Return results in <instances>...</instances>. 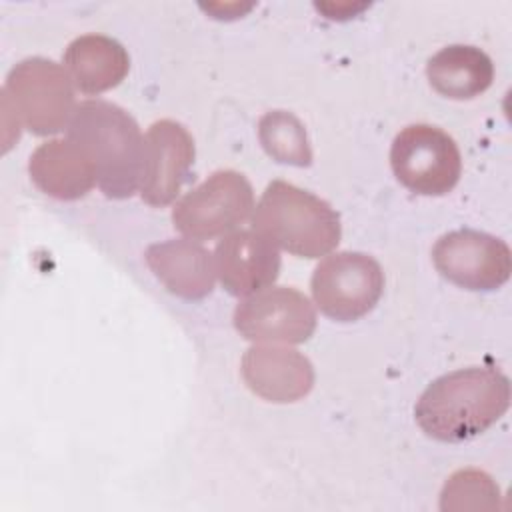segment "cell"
I'll return each instance as SVG.
<instances>
[{
  "instance_id": "1",
  "label": "cell",
  "mask_w": 512,
  "mask_h": 512,
  "mask_svg": "<svg viewBox=\"0 0 512 512\" xmlns=\"http://www.w3.org/2000/svg\"><path fill=\"white\" fill-rule=\"evenodd\" d=\"M510 406V380L496 366H470L436 378L420 394L414 416L440 442H464L496 424Z\"/></svg>"
},
{
  "instance_id": "2",
  "label": "cell",
  "mask_w": 512,
  "mask_h": 512,
  "mask_svg": "<svg viewBox=\"0 0 512 512\" xmlns=\"http://www.w3.org/2000/svg\"><path fill=\"white\" fill-rule=\"evenodd\" d=\"M66 132L92 158L104 196L122 200L138 190L144 138L124 108L106 100H84L76 104Z\"/></svg>"
},
{
  "instance_id": "3",
  "label": "cell",
  "mask_w": 512,
  "mask_h": 512,
  "mask_svg": "<svg viewBox=\"0 0 512 512\" xmlns=\"http://www.w3.org/2000/svg\"><path fill=\"white\" fill-rule=\"evenodd\" d=\"M252 230L300 258L326 256L342 236L340 216L326 200L284 180H272L262 192Z\"/></svg>"
},
{
  "instance_id": "4",
  "label": "cell",
  "mask_w": 512,
  "mask_h": 512,
  "mask_svg": "<svg viewBox=\"0 0 512 512\" xmlns=\"http://www.w3.org/2000/svg\"><path fill=\"white\" fill-rule=\"evenodd\" d=\"M0 94L2 112L12 114L16 124L36 136L68 128L76 110L74 84L66 68L42 56L12 66Z\"/></svg>"
},
{
  "instance_id": "5",
  "label": "cell",
  "mask_w": 512,
  "mask_h": 512,
  "mask_svg": "<svg viewBox=\"0 0 512 512\" xmlns=\"http://www.w3.org/2000/svg\"><path fill=\"white\" fill-rule=\"evenodd\" d=\"M254 212V190L236 170H216L172 208V224L186 238L204 242L234 232Z\"/></svg>"
},
{
  "instance_id": "6",
  "label": "cell",
  "mask_w": 512,
  "mask_h": 512,
  "mask_svg": "<svg viewBox=\"0 0 512 512\" xmlns=\"http://www.w3.org/2000/svg\"><path fill=\"white\" fill-rule=\"evenodd\" d=\"M390 166L404 188L422 196L448 194L462 174L454 138L430 124H410L396 134Z\"/></svg>"
},
{
  "instance_id": "7",
  "label": "cell",
  "mask_w": 512,
  "mask_h": 512,
  "mask_svg": "<svg viewBox=\"0 0 512 512\" xmlns=\"http://www.w3.org/2000/svg\"><path fill=\"white\" fill-rule=\"evenodd\" d=\"M310 290L322 314L336 322H354L378 304L384 272L368 254L336 252L314 268Z\"/></svg>"
},
{
  "instance_id": "8",
  "label": "cell",
  "mask_w": 512,
  "mask_h": 512,
  "mask_svg": "<svg viewBox=\"0 0 512 512\" xmlns=\"http://www.w3.org/2000/svg\"><path fill=\"white\" fill-rule=\"evenodd\" d=\"M436 270L456 286L474 292L500 288L512 272L508 244L480 230H454L440 236L432 248Z\"/></svg>"
},
{
  "instance_id": "9",
  "label": "cell",
  "mask_w": 512,
  "mask_h": 512,
  "mask_svg": "<svg viewBox=\"0 0 512 512\" xmlns=\"http://www.w3.org/2000/svg\"><path fill=\"white\" fill-rule=\"evenodd\" d=\"M234 328L252 342L300 344L316 330V310L296 288L268 286L236 306Z\"/></svg>"
},
{
  "instance_id": "10",
  "label": "cell",
  "mask_w": 512,
  "mask_h": 512,
  "mask_svg": "<svg viewBox=\"0 0 512 512\" xmlns=\"http://www.w3.org/2000/svg\"><path fill=\"white\" fill-rule=\"evenodd\" d=\"M194 138L176 120L154 122L144 136L140 196L150 206H168L180 194L194 162Z\"/></svg>"
},
{
  "instance_id": "11",
  "label": "cell",
  "mask_w": 512,
  "mask_h": 512,
  "mask_svg": "<svg viewBox=\"0 0 512 512\" xmlns=\"http://www.w3.org/2000/svg\"><path fill=\"white\" fill-rule=\"evenodd\" d=\"M216 276L238 298H246L274 284L280 272V252L256 230H234L214 250Z\"/></svg>"
},
{
  "instance_id": "12",
  "label": "cell",
  "mask_w": 512,
  "mask_h": 512,
  "mask_svg": "<svg viewBox=\"0 0 512 512\" xmlns=\"http://www.w3.org/2000/svg\"><path fill=\"white\" fill-rule=\"evenodd\" d=\"M242 378L256 396L274 404H290L312 390L314 368L294 348L260 344L244 352Z\"/></svg>"
},
{
  "instance_id": "13",
  "label": "cell",
  "mask_w": 512,
  "mask_h": 512,
  "mask_svg": "<svg viewBox=\"0 0 512 512\" xmlns=\"http://www.w3.org/2000/svg\"><path fill=\"white\" fill-rule=\"evenodd\" d=\"M28 172L44 194L58 200H78L98 182L92 158L70 138L40 144L30 156Z\"/></svg>"
},
{
  "instance_id": "14",
  "label": "cell",
  "mask_w": 512,
  "mask_h": 512,
  "mask_svg": "<svg viewBox=\"0 0 512 512\" xmlns=\"http://www.w3.org/2000/svg\"><path fill=\"white\" fill-rule=\"evenodd\" d=\"M146 262L154 276L176 296L200 300L216 282L214 254L190 238H172L148 246Z\"/></svg>"
},
{
  "instance_id": "15",
  "label": "cell",
  "mask_w": 512,
  "mask_h": 512,
  "mask_svg": "<svg viewBox=\"0 0 512 512\" xmlns=\"http://www.w3.org/2000/svg\"><path fill=\"white\" fill-rule=\"evenodd\" d=\"M64 68L80 92L100 94L126 78L130 56L126 48L110 36L84 34L68 44Z\"/></svg>"
},
{
  "instance_id": "16",
  "label": "cell",
  "mask_w": 512,
  "mask_h": 512,
  "mask_svg": "<svg viewBox=\"0 0 512 512\" xmlns=\"http://www.w3.org/2000/svg\"><path fill=\"white\" fill-rule=\"evenodd\" d=\"M430 86L450 100H470L486 92L494 80L490 56L468 44H450L426 64Z\"/></svg>"
},
{
  "instance_id": "17",
  "label": "cell",
  "mask_w": 512,
  "mask_h": 512,
  "mask_svg": "<svg viewBox=\"0 0 512 512\" xmlns=\"http://www.w3.org/2000/svg\"><path fill=\"white\" fill-rule=\"evenodd\" d=\"M258 138L276 162L294 166H310L312 162V148L304 124L292 112H266L258 122Z\"/></svg>"
},
{
  "instance_id": "18",
  "label": "cell",
  "mask_w": 512,
  "mask_h": 512,
  "mask_svg": "<svg viewBox=\"0 0 512 512\" xmlns=\"http://www.w3.org/2000/svg\"><path fill=\"white\" fill-rule=\"evenodd\" d=\"M500 506V488L490 474L466 468L454 472L440 494L442 510H494Z\"/></svg>"
}]
</instances>
